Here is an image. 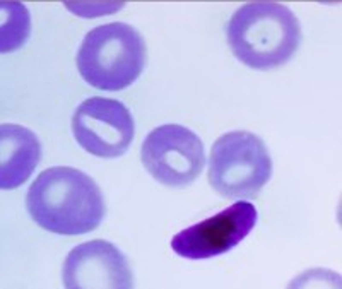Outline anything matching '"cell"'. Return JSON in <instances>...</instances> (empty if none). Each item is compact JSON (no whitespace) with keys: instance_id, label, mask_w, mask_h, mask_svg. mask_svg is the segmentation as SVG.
I'll use <instances>...</instances> for the list:
<instances>
[{"instance_id":"6","label":"cell","mask_w":342,"mask_h":289,"mask_svg":"<svg viewBox=\"0 0 342 289\" xmlns=\"http://www.w3.org/2000/svg\"><path fill=\"white\" fill-rule=\"evenodd\" d=\"M72 133L77 144L98 158H118L134 140L135 125L128 108L111 98L92 96L72 115Z\"/></svg>"},{"instance_id":"5","label":"cell","mask_w":342,"mask_h":289,"mask_svg":"<svg viewBox=\"0 0 342 289\" xmlns=\"http://www.w3.org/2000/svg\"><path fill=\"white\" fill-rule=\"evenodd\" d=\"M140 159L152 178L168 186H186L205 166L204 144L195 132L178 123L161 125L147 133Z\"/></svg>"},{"instance_id":"7","label":"cell","mask_w":342,"mask_h":289,"mask_svg":"<svg viewBox=\"0 0 342 289\" xmlns=\"http://www.w3.org/2000/svg\"><path fill=\"white\" fill-rule=\"evenodd\" d=\"M257 209L246 200L226 207L219 214L200 221L173 236L171 248L190 260L212 258L229 252L245 240L257 224Z\"/></svg>"},{"instance_id":"1","label":"cell","mask_w":342,"mask_h":289,"mask_svg":"<svg viewBox=\"0 0 342 289\" xmlns=\"http://www.w3.org/2000/svg\"><path fill=\"white\" fill-rule=\"evenodd\" d=\"M26 207L40 227L65 236L89 233L104 217V199L98 183L70 166L41 171L26 193Z\"/></svg>"},{"instance_id":"3","label":"cell","mask_w":342,"mask_h":289,"mask_svg":"<svg viewBox=\"0 0 342 289\" xmlns=\"http://www.w3.org/2000/svg\"><path fill=\"white\" fill-rule=\"evenodd\" d=\"M145 63V43L127 22L96 26L84 36L77 51V69L92 87L120 91L140 76Z\"/></svg>"},{"instance_id":"11","label":"cell","mask_w":342,"mask_h":289,"mask_svg":"<svg viewBox=\"0 0 342 289\" xmlns=\"http://www.w3.org/2000/svg\"><path fill=\"white\" fill-rule=\"evenodd\" d=\"M286 289H342V277L330 268H308L291 279Z\"/></svg>"},{"instance_id":"2","label":"cell","mask_w":342,"mask_h":289,"mask_svg":"<svg viewBox=\"0 0 342 289\" xmlns=\"http://www.w3.org/2000/svg\"><path fill=\"white\" fill-rule=\"evenodd\" d=\"M234 56L257 70L286 63L301 43V26L279 2H248L234 10L226 28Z\"/></svg>"},{"instance_id":"4","label":"cell","mask_w":342,"mask_h":289,"mask_svg":"<svg viewBox=\"0 0 342 289\" xmlns=\"http://www.w3.org/2000/svg\"><path fill=\"white\" fill-rule=\"evenodd\" d=\"M272 159L263 140L252 132L233 130L214 142L207 180L228 200H250L270 180Z\"/></svg>"},{"instance_id":"8","label":"cell","mask_w":342,"mask_h":289,"mask_svg":"<svg viewBox=\"0 0 342 289\" xmlns=\"http://www.w3.org/2000/svg\"><path fill=\"white\" fill-rule=\"evenodd\" d=\"M65 289H134L127 257L104 240H92L72 248L62 268Z\"/></svg>"},{"instance_id":"9","label":"cell","mask_w":342,"mask_h":289,"mask_svg":"<svg viewBox=\"0 0 342 289\" xmlns=\"http://www.w3.org/2000/svg\"><path fill=\"white\" fill-rule=\"evenodd\" d=\"M41 159L38 135L17 123H0V190L26 183Z\"/></svg>"},{"instance_id":"10","label":"cell","mask_w":342,"mask_h":289,"mask_svg":"<svg viewBox=\"0 0 342 289\" xmlns=\"http://www.w3.org/2000/svg\"><path fill=\"white\" fill-rule=\"evenodd\" d=\"M31 34V14L22 2L0 0V53L19 50Z\"/></svg>"}]
</instances>
